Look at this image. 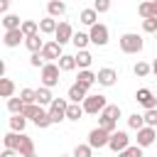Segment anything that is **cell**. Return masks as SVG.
Instances as JSON below:
<instances>
[{
	"mask_svg": "<svg viewBox=\"0 0 157 157\" xmlns=\"http://www.w3.org/2000/svg\"><path fill=\"white\" fill-rule=\"evenodd\" d=\"M142 47H145V42H142V37L135 34V32H125V34L120 37V49H123L125 54H140Z\"/></svg>",
	"mask_w": 157,
	"mask_h": 157,
	"instance_id": "obj_1",
	"label": "cell"
},
{
	"mask_svg": "<svg viewBox=\"0 0 157 157\" xmlns=\"http://www.w3.org/2000/svg\"><path fill=\"white\" fill-rule=\"evenodd\" d=\"M81 105H83V110H86V113L96 115V113H103V110H105L108 101H105V96H101V93H88V98H86Z\"/></svg>",
	"mask_w": 157,
	"mask_h": 157,
	"instance_id": "obj_2",
	"label": "cell"
},
{
	"mask_svg": "<svg viewBox=\"0 0 157 157\" xmlns=\"http://www.w3.org/2000/svg\"><path fill=\"white\" fill-rule=\"evenodd\" d=\"M59 74H61V69H59V64H44V69H42V86H47V88H54L61 78H59Z\"/></svg>",
	"mask_w": 157,
	"mask_h": 157,
	"instance_id": "obj_3",
	"label": "cell"
},
{
	"mask_svg": "<svg viewBox=\"0 0 157 157\" xmlns=\"http://www.w3.org/2000/svg\"><path fill=\"white\" fill-rule=\"evenodd\" d=\"M66 108H69V101H66V98H54L52 105H49V118H52V123L66 120Z\"/></svg>",
	"mask_w": 157,
	"mask_h": 157,
	"instance_id": "obj_4",
	"label": "cell"
},
{
	"mask_svg": "<svg viewBox=\"0 0 157 157\" xmlns=\"http://www.w3.org/2000/svg\"><path fill=\"white\" fill-rule=\"evenodd\" d=\"M108 142H110V132H105L103 128H93V130L88 132V145H91L93 150L108 147Z\"/></svg>",
	"mask_w": 157,
	"mask_h": 157,
	"instance_id": "obj_5",
	"label": "cell"
},
{
	"mask_svg": "<svg viewBox=\"0 0 157 157\" xmlns=\"http://www.w3.org/2000/svg\"><path fill=\"white\" fill-rule=\"evenodd\" d=\"M88 37H91V44H96V47H105V44H108V27L98 22V25L91 27Z\"/></svg>",
	"mask_w": 157,
	"mask_h": 157,
	"instance_id": "obj_6",
	"label": "cell"
},
{
	"mask_svg": "<svg viewBox=\"0 0 157 157\" xmlns=\"http://www.w3.org/2000/svg\"><path fill=\"white\" fill-rule=\"evenodd\" d=\"M108 147H110L113 152H123V150H128V147H130V137H128V132H123V130H115V132L110 135V142H108Z\"/></svg>",
	"mask_w": 157,
	"mask_h": 157,
	"instance_id": "obj_7",
	"label": "cell"
},
{
	"mask_svg": "<svg viewBox=\"0 0 157 157\" xmlns=\"http://www.w3.org/2000/svg\"><path fill=\"white\" fill-rule=\"evenodd\" d=\"M74 27L69 25V22H59V27H56V34H54V42H59L61 47L66 44V42H71L74 39Z\"/></svg>",
	"mask_w": 157,
	"mask_h": 157,
	"instance_id": "obj_8",
	"label": "cell"
},
{
	"mask_svg": "<svg viewBox=\"0 0 157 157\" xmlns=\"http://www.w3.org/2000/svg\"><path fill=\"white\" fill-rule=\"evenodd\" d=\"M135 101L145 108V110H150V108H157V98H155V93L150 91V88H140L137 93H135Z\"/></svg>",
	"mask_w": 157,
	"mask_h": 157,
	"instance_id": "obj_9",
	"label": "cell"
},
{
	"mask_svg": "<svg viewBox=\"0 0 157 157\" xmlns=\"http://www.w3.org/2000/svg\"><path fill=\"white\" fill-rule=\"evenodd\" d=\"M66 98H69L71 103H83V101L88 98V88H86V86H81V83H71V86H69Z\"/></svg>",
	"mask_w": 157,
	"mask_h": 157,
	"instance_id": "obj_10",
	"label": "cell"
},
{
	"mask_svg": "<svg viewBox=\"0 0 157 157\" xmlns=\"http://www.w3.org/2000/svg\"><path fill=\"white\" fill-rule=\"evenodd\" d=\"M42 56H44V61H52V59H61L64 54H61V44L59 42H47L44 44V49L39 52Z\"/></svg>",
	"mask_w": 157,
	"mask_h": 157,
	"instance_id": "obj_11",
	"label": "cell"
},
{
	"mask_svg": "<svg viewBox=\"0 0 157 157\" xmlns=\"http://www.w3.org/2000/svg\"><path fill=\"white\" fill-rule=\"evenodd\" d=\"M155 137H157V132H155V128H150V125H145L142 130H137V145L145 150V147H150L152 142H155Z\"/></svg>",
	"mask_w": 157,
	"mask_h": 157,
	"instance_id": "obj_12",
	"label": "cell"
},
{
	"mask_svg": "<svg viewBox=\"0 0 157 157\" xmlns=\"http://www.w3.org/2000/svg\"><path fill=\"white\" fill-rule=\"evenodd\" d=\"M25 39H27V37L22 34V29H7V32L2 34V44H5V47H10V49H12V47H17V44H20V42H25Z\"/></svg>",
	"mask_w": 157,
	"mask_h": 157,
	"instance_id": "obj_13",
	"label": "cell"
},
{
	"mask_svg": "<svg viewBox=\"0 0 157 157\" xmlns=\"http://www.w3.org/2000/svg\"><path fill=\"white\" fill-rule=\"evenodd\" d=\"M96 76H98V83H101V86H105V88H110V86L115 83V78H118L115 69H108V66H105V69H98V74H96Z\"/></svg>",
	"mask_w": 157,
	"mask_h": 157,
	"instance_id": "obj_14",
	"label": "cell"
},
{
	"mask_svg": "<svg viewBox=\"0 0 157 157\" xmlns=\"http://www.w3.org/2000/svg\"><path fill=\"white\" fill-rule=\"evenodd\" d=\"M96 81H98V76H96L91 69H81L78 76H76V83H81V86H86V88H91Z\"/></svg>",
	"mask_w": 157,
	"mask_h": 157,
	"instance_id": "obj_15",
	"label": "cell"
},
{
	"mask_svg": "<svg viewBox=\"0 0 157 157\" xmlns=\"http://www.w3.org/2000/svg\"><path fill=\"white\" fill-rule=\"evenodd\" d=\"M22 135L25 132H5V137H2V142H5V147L7 150H20V142H22Z\"/></svg>",
	"mask_w": 157,
	"mask_h": 157,
	"instance_id": "obj_16",
	"label": "cell"
},
{
	"mask_svg": "<svg viewBox=\"0 0 157 157\" xmlns=\"http://www.w3.org/2000/svg\"><path fill=\"white\" fill-rule=\"evenodd\" d=\"M47 12H49V17H61V15L66 12V2H64V0H49Z\"/></svg>",
	"mask_w": 157,
	"mask_h": 157,
	"instance_id": "obj_17",
	"label": "cell"
},
{
	"mask_svg": "<svg viewBox=\"0 0 157 157\" xmlns=\"http://www.w3.org/2000/svg\"><path fill=\"white\" fill-rule=\"evenodd\" d=\"M56 27H59L56 17H49V15L39 22V32H42V34H56Z\"/></svg>",
	"mask_w": 157,
	"mask_h": 157,
	"instance_id": "obj_18",
	"label": "cell"
},
{
	"mask_svg": "<svg viewBox=\"0 0 157 157\" xmlns=\"http://www.w3.org/2000/svg\"><path fill=\"white\" fill-rule=\"evenodd\" d=\"M44 44H47V42H44V39L39 37V34H32V37H27V39H25V47H27V49H29L32 54L42 52V49H44Z\"/></svg>",
	"mask_w": 157,
	"mask_h": 157,
	"instance_id": "obj_19",
	"label": "cell"
},
{
	"mask_svg": "<svg viewBox=\"0 0 157 157\" xmlns=\"http://www.w3.org/2000/svg\"><path fill=\"white\" fill-rule=\"evenodd\" d=\"M78 20H81L86 27H93V25H98V22H96V20H98V12H96L93 7H86V10H81Z\"/></svg>",
	"mask_w": 157,
	"mask_h": 157,
	"instance_id": "obj_20",
	"label": "cell"
},
{
	"mask_svg": "<svg viewBox=\"0 0 157 157\" xmlns=\"http://www.w3.org/2000/svg\"><path fill=\"white\" fill-rule=\"evenodd\" d=\"M52 101H54V96H52V88H47V86H39V88H37V103H39V105H52Z\"/></svg>",
	"mask_w": 157,
	"mask_h": 157,
	"instance_id": "obj_21",
	"label": "cell"
},
{
	"mask_svg": "<svg viewBox=\"0 0 157 157\" xmlns=\"http://www.w3.org/2000/svg\"><path fill=\"white\" fill-rule=\"evenodd\" d=\"M91 61H93L91 52H86V49H78V52H76V66H78V69H88Z\"/></svg>",
	"mask_w": 157,
	"mask_h": 157,
	"instance_id": "obj_22",
	"label": "cell"
},
{
	"mask_svg": "<svg viewBox=\"0 0 157 157\" xmlns=\"http://www.w3.org/2000/svg\"><path fill=\"white\" fill-rule=\"evenodd\" d=\"M83 113H86V110H83L81 103H69V108H66V120H81Z\"/></svg>",
	"mask_w": 157,
	"mask_h": 157,
	"instance_id": "obj_23",
	"label": "cell"
},
{
	"mask_svg": "<svg viewBox=\"0 0 157 157\" xmlns=\"http://www.w3.org/2000/svg\"><path fill=\"white\" fill-rule=\"evenodd\" d=\"M2 27H5V32H7V29H20L22 22H20L17 15H10V12H7V15H2Z\"/></svg>",
	"mask_w": 157,
	"mask_h": 157,
	"instance_id": "obj_24",
	"label": "cell"
},
{
	"mask_svg": "<svg viewBox=\"0 0 157 157\" xmlns=\"http://www.w3.org/2000/svg\"><path fill=\"white\" fill-rule=\"evenodd\" d=\"M0 96H2V98H12V96H15V83H12V78H0Z\"/></svg>",
	"mask_w": 157,
	"mask_h": 157,
	"instance_id": "obj_25",
	"label": "cell"
},
{
	"mask_svg": "<svg viewBox=\"0 0 157 157\" xmlns=\"http://www.w3.org/2000/svg\"><path fill=\"white\" fill-rule=\"evenodd\" d=\"M22 34L25 37H32V34H39V25L34 22V20H22Z\"/></svg>",
	"mask_w": 157,
	"mask_h": 157,
	"instance_id": "obj_26",
	"label": "cell"
},
{
	"mask_svg": "<svg viewBox=\"0 0 157 157\" xmlns=\"http://www.w3.org/2000/svg\"><path fill=\"white\" fill-rule=\"evenodd\" d=\"M56 64H59V69H61V71H74V69H76V56L64 54V56H61Z\"/></svg>",
	"mask_w": 157,
	"mask_h": 157,
	"instance_id": "obj_27",
	"label": "cell"
},
{
	"mask_svg": "<svg viewBox=\"0 0 157 157\" xmlns=\"http://www.w3.org/2000/svg\"><path fill=\"white\" fill-rule=\"evenodd\" d=\"M25 125H27V118H25L22 113L10 118V130H12V132H22V130H25Z\"/></svg>",
	"mask_w": 157,
	"mask_h": 157,
	"instance_id": "obj_28",
	"label": "cell"
},
{
	"mask_svg": "<svg viewBox=\"0 0 157 157\" xmlns=\"http://www.w3.org/2000/svg\"><path fill=\"white\" fill-rule=\"evenodd\" d=\"M17 152H20L22 157H25V155H32V152H34V140H32L29 135H22V142H20V150H17Z\"/></svg>",
	"mask_w": 157,
	"mask_h": 157,
	"instance_id": "obj_29",
	"label": "cell"
},
{
	"mask_svg": "<svg viewBox=\"0 0 157 157\" xmlns=\"http://www.w3.org/2000/svg\"><path fill=\"white\" fill-rule=\"evenodd\" d=\"M7 110H10L12 115H20V113L25 110V101H22V98H7Z\"/></svg>",
	"mask_w": 157,
	"mask_h": 157,
	"instance_id": "obj_30",
	"label": "cell"
},
{
	"mask_svg": "<svg viewBox=\"0 0 157 157\" xmlns=\"http://www.w3.org/2000/svg\"><path fill=\"white\" fill-rule=\"evenodd\" d=\"M32 123H34L37 128H42V130H44V128H49V125H54V123H52V118H49V110H39V115H37Z\"/></svg>",
	"mask_w": 157,
	"mask_h": 157,
	"instance_id": "obj_31",
	"label": "cell"
},
{
	"mask_svg": "<svg viewBox=\"0 0 157 157\" xmlns=\"http://www.w3.org/2000/svg\"><path fill=\"white\" fill-rule=\"evenodd\" d=\"M101 115H103V118H110V120H115V123H118V118L123 115V110H120V105H110V103H108V105H105V110H103Z\"/></svg>",
	"mask_w": 157,
	"mask_h": 157,
	"instance_id": "obj_32",
	"label": "cell"
},
{
	"mask_svg": "<svg viewBox=\"0 0 157 157\" xmlns=\"http://www.w3.org/2000/svg\"><path fill=\"white\" fill-rule=\"evenodd\" d=\"M71 42H74V47H76V49H86V44L91 42V37H88L86 32H76Z\"/></svg>",
	"mask_w": 157,
	"mask_h": 157,
	"instance_id": "obj_33",
	"label": "cell"
},
{
	"mask_svg": "<svg viewBox=\"0 0 157 157\" xmlns=\"http://www.w3.org/2000/svg\"><path fill=\"white\" fill-rule=\"evenodd\" d=\"M20 98L25 101V105L37 103V88H22V91H20Z\"/></svg>",
	"mask_w": 157,
	"mask_h": 157,
	"instance_id": "obj_34",
	"label": "cell"
},
{
	"mask_svg": "<svg viewBox=\"0 0 157 157\" xmlns=\"http://www.w3.org/2000/svg\"><path fill=\"white\" fill-rule=\"evenodd\" d=\"M39 110H42V105H39V103H29V105H25L22 115H25L27 120H34V118L39 115Z\"/></svg>",
	"mask_w": 157,
	"mask_h": 157,
	"instance_id": "obj_35",
	"label": "cell"
},
{
	"mask_svg": "<svg viewBox=\"0 0 157 157\" xmlns=\"http://www.w3.org/2000/svg\"><path fill=\"white\" fill-rule=\"evenodd\" d=\"M128 125H130L132 130H142V128H145V115H137V113L128 115Z\"/></svg>",
	"mask_w": 157,
	"mask_h": 157,
	"instance_id": "obj_36",
	"label": "cell"
},
{
	"mask_svg": "<svg viewBox=\"0 0 157 157\" xmlns=\"http://www.w3.org/2000/svg\"><path fill=\"white\" fill-rule=\"evenodd\" d=\"M71 155H74V157H93V147H91L88 142H86V145H76Z\"/></svg>",
	"mask_w": 157,
	"mask_h": 157,
	"instance_id": "obj_37",
	"label": "cell"
},
{
	"mask_svg": "<svg viewBox=\"0 0 157 157\" xmlns=\"http://www.w3.org/2000/svg\"><path fill=\"white\" fill-rule=\"evenodd\" d=\"M132 71H135V76H140V78H145L150 71H152V66L147 64V61H137L135 66H132Z\"/></svg>",
	"mask_w": 157,
	"mask_h": 157,
	"instance_id": "obj_38",
	"label": "cell"
},
{
	"mask_svg": "<svg viewBox=\"0 0 157 157\" xmlns=\"http://www.w3.org/2000/svg\"><path fill=\"white\" fill-rule=\"evenodd\" d=\"M98 128H103L105 132H110V135H113V132H115V128H118V123H115V120H110V118H103V115H101V118H98Z\"/></svg>",
	"mask_w": 157,
	"mask_h": 157,
	"instance_id": "obj_39",
	"label": "cell"
},
{
	"mask_svg": "<svg viewBox=\"0 0 157 157\" xmlns=\"http://www.w3.org/2000/svg\"><path fill=\"white\" fill-rule=\"evenodd\" d=\"M118 157H142V147L140 145H130L128 150L118 152Z\"/></svg>",
	"mask_w": 157,
	"mask_h": 157,
	"instance_id": "obj_40",
	"label": "cell"
},
{
	"mask_svg": "<svg viewBox=\"0 0 157 157\" xmlns=\"http://www.w3.org/2000/svg\"><path fill=\"white\" fill-rule=\"evenodd\" d=\"M145 125H150V128H157V108H150V110H145Z\"/></svg>",
	"mask_w": 157,
	"mask_h": 157,
	"instance_id": "obj_41",
	"label": "cell"
},
{
	"mask_svg": "<svg viewBox=\"0 0 157 157\" xmlns=\"http://www.w3.org/2000/svg\"><path fill=\"white\" fill-rule=\"evenodd\" d=\"M142 29H145V32H152V34H157V20H155V17H147V20H142Z\"/></svg>",
	"mask_w": 157,
	"mask_h": 157,
	"instance_id": "obj_42",
	"label": "cell"
},
{
	"mask_svg": "<svg viewBox=\"0 0 157 157\" xmlns=\"http://www.w3.org/2000/svg\"><path fill=\"white\" fill-rule=\"evenodd\" d=\"M93 10L101 15V12H108L110 10V0H93Z\"/></svg>",
	"mask_w": 157,
	"mask_h": 157,
	"instance_id": "obj_43",
	"label": "cell"
},
{
	"mask_svg": "<svg viewBox=\"0 0 157 157\" xmlns=\"http://www.w3.org/2000/svg\"><path fill=\"white\" fill-rule=\"evenodd\" d=\"M29 64H32L34 69H44V64H47V61H44V56L37 52V54H32V56H29Z\"/></svg>",
	"mask_w": 157,
	"mask_h": 157,
	"instance_id": "obj_44",
	"label": "cell"
},
{
	"mask_svg": "<svg viewBox=\"0 0 157 157\" xmlns=\"http://www.w3.org/2000/svg\"><path fill=\"white\" fill-rule=\"evenodd\" d=\"M0 157H22V155H20V152H17V150H7V147H5V150H2V155H0Z\"/></svg>",
	"mask_w": 157,
	"mask_h": 157,
	"instance_id": "obj_45",
	"label": "cell"
},
{
	"mask_svg": "<svg viewBox=\"0 0 157 157\" xmlns=\"http://www.w3.org/2000/svg\"><path fill=\"white\" fill-rule=\"evenodd\" d=\"M150 17L157 20V0H150Z\"/></svg>",
	"mask_w": 157,
	"mask_h": 157,
	"instance_id": "obj_46",
	"label": "cell"
},
{
	"mask_svg": "<svg viewBox=\"0 0 157 157\" xmlns=\"http://www.w3.org/2000/svg\"><path fill=\"white\" fill-rule=\"evenodd\" d=\"M7 10H10V0H0V12L7 15Z\"/></svg>",
	"mask_w": 157,
	"mask_h": 157,
	"instance_id": "obj_47",
	"label": "cell"
},
{
	"mask_svg": "<svg viewBox=\"0 0 157 157\" xmlns=\"http://www.w3.org/2000/svg\"><path fill=\"white\" fill-rule=\"evenodd\" d=\"M5 71H7V66H5V61H0V76L5 78Z\"/></svg>",
	"mask_w": 157,
	"mask_h": 157,
	"instance_id": "obj_48",
	"label": "cell"
},
{
	"mask_svg": "<svg viewBox=\"0 0 157 157\" xmlns=\"http://www.w3.org/2000/svg\"><path fill=\"white\" fill-rule=\"evenodd\" d=\"M152 74H155V76H157V59H155V61H152Z\"/></svg>",
	"mask_w": 157,
	"mask_h": 157,
	"instance_id": "obj_49",
	"label": "cell"
},
{
	"mask_svg": "<svg viewBox=\"0 0 157 157\" xmlns=\"http://www.w3.org/2000/svg\"><path fill=\"white\" fill-rule=\"evenodd\" d=\"M25 157H37V152H32V155H25Z\"/></svg>",
	"mask_w": 157,
	"mask_h": 157,
	"instance_id": "obj_50",
	"label": "cell"
},
{
	"mask_svg": "<svg viewBox=\"0 0 157 157\" xmlns=\"http://www.w3.org/2000/svg\"><path fill=\"white\" fill-rule=\"evenodd\" d=\"M61 157H74V155H61Z\"/></svg>",
	"mask_w": 157,
	"mask_h": 157,
	"instance_id": "obj_51",
	"label": "cell"
}]
</instances>
